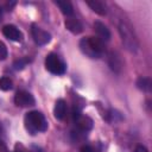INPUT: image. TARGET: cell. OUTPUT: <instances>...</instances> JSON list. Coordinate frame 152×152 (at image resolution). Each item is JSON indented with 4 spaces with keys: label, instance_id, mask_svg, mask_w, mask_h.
I'll use <instances>...</instances> for the list:
<instances>
[{
    "label": "cell",
    "instance_id": "6da1fadb",
    "mask_svg": "<svg viewBox=\"0 0 152 152\" xmlns=\"http://www.w3.org/2000/svg\"><path fill=\"white\" fill-rule=\"evenodd\" d=\"M118 30H119V33H120V37H121V40L125 48L131 52H137L139 48V42L137 39V36L134 33V30L131 23L121 18L118 24Z\"/></svg>",
    "mask_w": 152,
    "mask_h": 152
},
{
    "label": "cell",
    "instance_id": "7a4b0ae2",
    "mask_svg": "<svg viewBox=\"0 0 152 152\" xmlns=\"http://www.w3.org/2000/svg\"><path fill=\"white\" fill-rule=\"evenodd\" d=\"M24 122H25V128L32 135H34L38 132H45L48 129V122L45 120V116L38 110L28 112L25 115Z\"/></svg>",
    "mask_w": 152,
    "mask_h": 152
},
{
    "label": "cell",
    "instance_id": "3957f363",
    "mask_svg": "<svg viewBox=\"0 0 152 152\" xmlns=\"http://www.w3.org/2000/svg\"><path fill=\"white\" fill-rule=\"evenodd\" d=\"M45 68L48 71L55 75H63L66 70L65 63L56 55V53H49L45 58Z\"/></svg>",
    "mask_w": 152,
    "mask_h": 152
},
{
    "label": "cell",
    "instance_id": "277c9868",
    "mask_svg": "<svg viewBox=\"0 0 152 152\" xmlns=\"http://www.w3.org/2000/svg\"><path fill=\"white\" fill-rule=\"evenodd\" d=\"M31 33H32V37H33L34 42L38 45H45L51 40V34L49 32L44 31L43 28H40L39 26H37L36 24H32Z\"/></svg>",
    "mask_w": 152,
    "mask_h": 152
},
{
    "label": "cell",
    "instance_id": "5b68a950",
    "mask_svg": "<svg viewBox=\"0 0 152 152\" xmlns=\"http://www.w3.org/2000/svg\"><path fill=\"white\" fill-rule=\"evenodd\" d=\"M14 103L18 107H31L34 104V97L28 91L19 90L14 95Z\"/></svg>",
    "mask_w": 152,
    "mask_h": 152
},
{
    "label": "cell",
    "instance_id": "8992f818",
    "mask_svg": "<svg viewBox=\"0 0 152 152\" xmlns=\"http://www.w3.org/2000/svg\"><path fill=\"white\" fill-rule=\"evenodd\" d=\"M108 65L115 74H120L124 68L121 56L115 51H109L108 52Z\"/></svg>",
    "mask_w": 152,
    "mask_h": 152
},
{
    "label": "cell",
    "instance_id": "52a82bcc",
    "mask_svg": "<svg viewBox=\"0 0 152 152\" xmlns=\"http://www.w3.org/2000/svg\"><path fill=\"white\" fill-rule=\"evenodd\" d=\"M2 34L13 42H21L23 40V33L19 31V28L14 25H5L2 27Z\"/></svg>",
    "mask_w": 152,
    "mask_h": 152
},
{
    "label": "cell",
    "instance_id": "ba28073f",
    "mask_svg": "<svg viewBox=\"0 0 152 152\" xmlns=\"http://www.w3.org/2000/svg\"><path fill=\"white\" fill-rule=\"evenodd\" d=\"M74 120H75V124H76L78 131H81L83 133H87L88 131H90L93 128V120L87 115L80 114Z\"/></svg>",
    "mask_w": 152,
    "mask_h": 152
},
{
    "label": "cell",
    "instance_id": "9c48e42d",
    "mask_svg": "<svg viewBox=\"0 0 152 152\" xmlns=\"http://www.w3.org/2000/svg\"><path fill=\"white\" fill-rule=\"evenodd\" d=\"M80 50L82 51L83 55H86V56L89 57V58H100V57H101V55L97 53V52L93 49V46L90 45V43H89V40H88V37L82 38V39L80 40Z\"/></svg>",
    "mask_w": 152,
    "mask_h": 152
},
{
    "label": "cell",
    "instance_id": "30bf717a",
    "mask_svg": "<svg viewBox=\"0 0 152 152\" xmlns=\"http://www.w3.org/2000/svg\"><path fill=\"white\" fill-rule=\"evenodd\" d=\"M94 30L97 34V37L101 39V40H109L110 39V31L109 28L101 21H95L94 23Z\"/></svg>",
    "mask_w": 152,
    "mask_h": 152
},
{
    "label": "cell",
    "instance_id": "8fae6325",
    "mask_svg": "<svg viewBox=\"0 0 152 152\" xmlns=\"http://www.w3.org/2000/svg\"><path fill=\"white\" fill-rule=\"evenodd\" d=\"M64 25H65L66 30H69L74 34H78V33H81L83 31L82 24L76 18H68V19H65Z\"/></svg>",
    "mask_w": 152,
    "mask_h": 152
},
{
    "label": "cell",
    "instance_id": "7c38bea8",
    "mask_svg": "<svg viewBox=\"0 0 152 152\" xmlns=\"http://www.w3.org/2000/svg\"><path fill=\"white\" fill-rule=\"evenodd\" d=\"M66 113V103L63 99H58L53 107V115L57 120H63Z\"/></svg>",
    "mask_w": 152,
    "mask_h": 152
},
{
    "label": "cell",
    "instance_id": "4fadbf2b",
    "mask_svg": "<svg viewBox=\"0 0 152 152\" xmlns=\"http://www.w3.org/2000/svg\"><path fill=\"white\" fill-rule=\"evenodd\" d=\"M86 2L99 15H106L107 14V6L102 1H100V0H89V1H86Z\"/></svg>",
    "mask_w": 152,
    "mask_h": 152
},
{
    "label": "cell",
    "instance_id": "5bb4252c",
    "mask_svg": "<svg viewBox=\"0 0 152 152\" xmlns=\"http://www.w3.org/2000/svg\"><path fill=\"white\" fill-rule=\"evenodd\" d=\"M88 40H89L90 45L93 46V49H94L97 53H100V55L102 56V53H103V52H104V50H106L104 42H103V40H101L99 37H88Z\"/></svg>",
    "mask_w": 152,
    "mask_h": 152
},
{
    "label": "cell",
    "instance_id": "9a60e30c",
    "mask_svg": "<svg viewBox=\"0 0 152 152\" xmlns=\"http://www.w3.org/2000/svg\"><path fill=\"white\" fill-rule=\"evenodd\" d=\"M137 87L142 91L150 93L152 90V80L150 77H139L137 80Z\"/></svg>",
    "mask_w": 152,
    "mask_h": 152
},
{
    "label": "cell",
    "instance_id": "2e32d148",
    "mask_svg": "<svg viewBox=\"0 0 152 152\" xmlns=\"http://www.w3.org/2000/svg\"><path fill=\"white\" fill-rule=\"evenodd\" d=\"M55 4L58 6L61 12L65 15H71L74 13V8L70 1H55Z\"/></svg>",
    "mask_w": 152,
    "mask_h": 152
},
{
    "label": "cell",
    "instance_id": "e0dca14e",
    "mask_svg": "<svg viewBox=\"0 0 152 152\" xmlns=\"http://www.w3.org/2000/svg\"><path fill=\"white\" fill-rule=\"evenodd\" d=\"M106 120L109 121V122H116V121H121L122 120V115L120 112L115 110V109H109L107 112V115H106Z\"/></svg>",
    "mask_w": 152,
    "mask_h": 152
},
{
    "label": "cell",
    "instance_id": "ac0fdd59",
    "mask_svg": "<svg viewBox=\"0 0 152 152\" xmlns=\"http://www.w3.org/2000/svg\"><path fill=\"white\" fill-rule=\"evenodd\" d=\"M12 88H13V82L10 77H7V76L0 77V89L1 90L7 91V90H11Z\"/></svg>",
    "mask_w": 152,
    "mask_h": 152
},
{
    "label": "cell",
    "instance_id": "d6986e66",
    "mask_svg": "<svg viewBox=\"0 0 152 152\" xmlns=\"http://www.w3.org/2000/svg\"><path fill=\"white\" fill-rule=\"evenodd\" d=\"M28 62H30V59H28L27 57L19 58V59L14 61V63H13V68H14L15 70H23V69L27 65V63H28Z\"/></svg>",
    "mask_w": 152,
    "mask_h": 152
},
{
    "label": "cell",
    "instance_id": "ffe728a7",
    "mask_svg": "<svg viewBox=\"0 0 152 152\" xmlns=\"http://www.w3.org/2000/svg\"><path fill=\"white\" fill-rule=\"evenodd\" d=\"M7 55H8V51H7V48L6 45L0 42V61H4L7 58Z\"/></svg>",
    "mask_w": 152,
    "mask_h": 152
},
{
    "label": "cell",
    "instance_id": "44dd1931",
    "mask_svg": "<svg viewBox=\"0 0 152 152\" xmlns=\"http://www.w3.org/2000/svg\"><path fill=\"white\" fill-rule=\"evenodd\" d=\"M81 152H99L93 145H84L81 147Z\"/></svg>",
    "mask_w": 152,
    "mask_h": 152
},
{
    "label": "cell",
    "instance_id": "7402d4cb",
    "mask_svg": "<svg viewBox=\"0 0 152 152\" xmlns=\"http://www.w3.org/2000/svg\"><path fill=\"white\" fill-rule=\"evenodd\" d=\"M134 152H148V151H147V148H146L145 146H142V145H138V146L135 147Z\"/></svg>",
    "mask_w": 152,
    "mask_h": 152
},
{
    "label": "cell",
    "instance_id": "603a6c76",
    "mask_svg": "<svg viewBox=\"0 0 152 152\" xmlns=\"http://www.w3.org/2000/svg\"><path fill=\"white\" fill-rule=\"evenodd\" d=\"M0 152H8L6 145H5V142L2 140H0Z\"/></svg>",
    "mask_w": 152,
    "mask_h": 152
},
{
    "label": "cell",
    "instance_id": "cb8c5ba5",
    "mask_svg": "<svg viewBox=\"0 0 152 152\" xmlns=\"http://www.w3.org/2000/svg\"><path fill=\"white\" fill-rule=\"evenodd\" d=\"M1 18H2V10H1V7H0V20H1Z\"/></svg>",
    "mask_w": 152,
    "mask_h": 152
},
{
    "label": "cell",
    "instance_id": "d4e9b609",
    "mask_svg": "<svg viewBox=\"0 0 152 152\" xmlns=\"http://www.w3.org/2000/svg\"><path fill=\"white\" fill-rule=\"evenodd\" d=\"M1 134H2V126H1V124H0V137H1Z\"/></svg>",
    "mask_w": 152,
    "mask_h": 152
}]
</instances>
